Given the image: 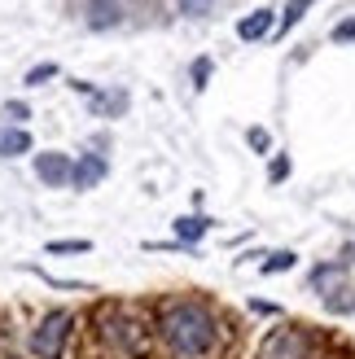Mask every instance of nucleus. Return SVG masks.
Instances as JSON below:
<instances>
[{
	"mask_svg": "<svg viewBox=\"0 0 355 359\" xmlns=\"http://www.w3.org/2000/svg\"><path fill=\"white\" fill-rule=\"evenodd\" d=\"M303 9H312V0H290V5H286V18H281V27H294L298 18H303Z\"/></svg>",
	"mask_w": 355,
	"mask_h": 359,
	"instance_id": "9b49d317",
	"label": "nucleus"
},
{
	"mask_svg": "<svg viewBox=\"0 0 355 359\" xmlns=\"http://www.w3.org/2000/svg\"><path fill=\"white\" fill-rule=\"evenodd\" d=\"M351 35H355V22H342L338 31H333V40H351Z\"/></svg>",
	"mask_w": 355,
	"mask_h": 359,
	"instance_id": "a211bd4d",
	"label": "nucleus"
},
{
	"mask_svg": "<svg viewBox=\"0 0 355 359\" xmlns=\"http://www.w3.org/2000/svg\"><path fill=\"white\" fill-rule=\"evenodd\" d=\"M206 75H210V62H198V66H193V79H198V88L206 83Z\"/></svg>",
	"mask_w": 355,
	"mask_h": 359,
	"instance_id": "f3484780",
	"label": "nucleus"
},
{
	"mask_svg": "<svg viewBox=\"0 0 355 359\" xmlns=\"http://www.w3.org/2000/svg\"><path fill=\"white\" fill-rule=\"evenodd\" d=\"M31 149V136L22 128H5L0 132V158H13V154H27Z\"/></svg>",
	"mask_w": 355,
	"mask_h": 359,
	"instance_id": "1a4fd4ad",
	"label": "nucleus"
},
{
	"mask_svg": "<svg viewBox=\"0 0 355 359\" xmlns=\"http://www.w3.org/2000/svg\"><path fill=\"white\" fill-rule=\"evenodd\" d=\"M210 5H215V0H180V13L202 18V13H210Z\"/></svg>",
	"mask_w": 355,
	"mask_h": 359,
	"instance_id": "4468645a",
	"label": "nucleus"
},
{
	"mask_svg": "<svg viewBox=\"0 0 355 359\" xmlns=\"http://www.w3.org/2000/svg\"><path fill=\"white\" fill-rule=\"evenodd\" d=\"M316 290L325 294L329 311H351V307H355V298H351V285H347V272H342V267H321V272H316Z\"/></svg>",
	"mask_w": 355,
	"mask_h": 359,
	"instance_id": "7ed1b4c3",
	"label": "nucleus"
},
{
	"mask_svg": "<svg viewBox=\"0 0 355 359\" xmlns=\"http://www.w3.org/2000/svg\"><path fill=\"white\" fill-rule=\"evenodd\" d=\"M66 333H70V316L66 311H53L40 320V329L31 333V351L40 355V359H58L62 346H66Z\"/></svg>",
	"mask_w": 355,
	"mask_h": 359,
	"instance_id": "f03ea898",
	"label": "nucleus"
},
{
	"mask_svg": "<svg viewBox=\"0 0 355 359\" xmlns=\"http://www.w3.org/2000/svg\"><path fill=\"white\" fill-rule=\"evenodd\" d=\"M101 175H105V163H101L97 154H88L83 163L75 167V184L79 189H93V184H101Z\"/></svg>",
	"mask_w": 355,
	"mask_h": 359,
	"instance_id": "6e6552de",
	"label": "nucleus"
},
{
	"mask_svg": "<svg viewBox=\"0 0 355 359\" xmlns=\"http://www.w3.org/2000/svg\"><path fill=\"white\" fill-rule=\"evenodd\" d=\"M53 75H58V66H53V62H44V66H35L31 75H27V83H31V88H40V83H44V79H53Z\"/></svg>",
	"mask_w": 355,
	"mask_h": 359,
	"instance_id": "ddd939ff",
	"label": "nucleus"
},
{
	"mask_svg": "<svg viewBox=\"0 0 355 359\" xmlns=\"http://www.w3.org/2000/svg\"><path fill=\"white\" fill-rule=\"evenodd\" d=\"M35 175H40L44 184L62 189V184H70V180H75V167L66 163V154H40V158H35Z\"/></svg>",
	"mask_w": 355,
	"mask_h": 359,
	"instance_id": "20e7f679",
	"label": "nucleus"
},
{
	"mask_svg": "<svg viewBox=\"0 0 355 359\" xmlns=\"http://www.w3.org/2000/svg\"><path fill=\"white\" fill-rule=\"evenodd\" d=\"M263 355L268 359H298L303 355V337H298L294 329H286V333H276L268 346H263Z\"/></svg>",
	"mask_w": 355,
	"mask_h": 359,
	"instance_id": "423d86ee",
	"label": "nucleus"
},
{
	"mask_svg": "<svg viewBox=\"0 0 355 359\" xmlns=\"http://www.w3.org/2000/svg\"><path fill=\"white\" fill-rule=\"evenodd\" d=\"M48 250L53 255H79V250H88V241H53Z\"/></svg>",
	"mask_w": 355,
	"mask_h": 359,
	"instance_id": "2eb2a0df",
	"label": "nucleus"
},
{
	"mask_svg": "<svg viewBox=\"0 0 355 359\" xmlns=\"http://www.w3.org/2000/svg\"><path fill=\"white\" fill-rule=\"evenodd\" d=\"M158 329H163V342L185 359H198L215 346V320H210L198 302H171L163 311V325Z\"/></svg>",
	"mask_w": 355,
	"mask_h": 359,
	"instance_id": "f257e3e1",
	"label": "nucleus"
},
{
	"mask_svg": "<svg viewBox=\"0 0 355 359\" xmlns=\"http://www.w3.org/2000/svg\"><path fill=\"white\" fill-rule=\"evenodd\" d=\"M5 114H9L13 123H22V118H27V105H22V101H9V110H5Z\"/></svg>",
	"mask_w": 355,
	"mask_h": 359,
	"instance_id": "dca6fc26",
	"label": "nucleus"
},
{
	"mask_svg": "<svg viewBox=\"0 0 355 359\" xmlns=\"http://www.w3.org/2000/svg\"><path fill=\"white\" fill-rule=\"evenodd\" d=\"M206 228H210V219H202V215H185V219H175V237H180V241H198Z\"/></svg>",
	"mask_w": 355,
	"mask_h": 359,
	"instance_id": "9d476101",
	"label": "nucleus"
},
{
	"mask_svg": "<svg viewBox=\"0 0 355 359\" xmlns=\"http://www.w3.org/2000/svg\"><path fill=\"white\" fill-rule=\"evenodd\" d=\"M286 267H294V255H290V250H281V255H272L268 263H263V272H286Z\"/></svg>",
	"mask_w": 355,
	"mask_h": 359,
	"instance_id": "f8f14e48",
	"label": "nucleus"
},
{
	"mask_svg": "<svg viewBox=\"0 0 355 359\" xmlns=\"http://www.w3.org/2000/svg\"><path fill=\"white\" fill-rule=\"evenodd\" d=\"M268 31H272V9H255L250 18H241V22H237L241 40H263Z\"/></svg>",
	"mask_w": 355,
	"mask_h": 359,
	"instance_id": "0eeeda50",
	"label": "nucleus"
},
{
	"mask_svg": "<svg viewBox=\"0 0 355 359\" xmlns=\"http://www.w3.org/2000/svg\"><path fill=\"white\" fill-rule=\"evenodd\" d=\"M119 18H123V5H119V0H88V5H83V22L93 27V31L119 27Z\"/></svg>",
	"mask_w": 355,
	"mask_h": 359,
	"instance_id": "39448f33",
	"label": "nucleus"
}]
</instances>
